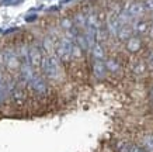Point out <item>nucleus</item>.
<instances>
[{
    "label": "nucleus",
    "instance_id": "obj_4",
    "mask_svg": "<svg viewBox=\"0 0 153 152\" xmlns=\"http://www.w3.org/2000/svg\"><path fill=\"white\" fill-rule=\"evenodd\" d=\"M3 59H4V65L9 69H19L20 68V61L17 54L11 49H7L3 54Z\"/></svg>",
    "mask_w": 153,
    "mask_h": 152
},
{
    "label": "nucleus",
    "instance_id": "obj_19",
    "mask_svg": "<svg viewBox=\"0 0 153 152\" xmlns=\"http://www.w3.org/2000/svg\"><path fill=\"white\" fill-rule=\"evenodd\" d=\"M68 1H72V0H63L62 3H68Z\"/></svg>",
    "mask_w": 153,
    "mask_h": 152
},
{
    "label": "nucleus",
    "instance_id": "obj_1",
    "mask_svg": "<svg viewBox=\"0 0 153 152\" xmlns=\"http://www.w3.org/2000/svg\"><path fill=\"white\" fill-rule=\"evenodd\" d=\"M42 69H44V73L47 75L49 79H58L60 75V68L59 64H58V59L55 56H47L42 59Z\"/></svg>",
    "mask_w": 153,
    "mask_h": 152
},
{
    "label": "nucleus",
    "instance_id": "obj_12",
    "mask_svg": "<svg viewBox=\"0 0 153 152\" xmlns=\"http://www.w3.org/2000/svg\"><path fill=\"white\" fill-rule=\"evenodd\" d=\"M93 55L96 59H101V58H104V49H102V46L98 44V42H96L93 45Z\"/></svg>",
    "mask_w": 153,
    "mask_h": 152
},
{
    "label": "nucleus",
    "instance_id": "obj_18",
    "mask_svg": "<svg viewBox=\"0 0 153 152\" xmlns=\"http://www.w3.org/2000/svg\"><path fill=\"white\" fill-rule=\"evenodd\" d=\"M11 1H13V0H1V4H10V3H11Z\"/></svg>",
    "mask_w": 153,
    "mask_h": 152
},
{
    "label": "nucleus",
    "instance_id": "obj_8",
    "mask_svg": "<svg viewBox=\"0 0 153 152\" xmlns=\"http://www.w3.org/2000/svg\"><path fill=\"white\" fill-rule=\"evenodd\" d=\"M21 75H23V79L27 80V82H30V80L33 79L34 72H33V68H31L30 62H24V64L21 65Z\"/></svg>",
    "mask_w": 153,
    "mask_h": 152
},
{
    "label": "nucleus",
    "instance_id": "obj_3",
    "mask_svg": "<svg viewBox=\"0 0 153 152\" xmlns=\"http://www.w3.org/2000/svg\"><path fill=\"white\" fill-rule=\"evenodd\" d=\"M56 52H58V56L62 58V59H69L72 54H73V42L70 40H60L59 44H58V48H56Z\"/></svg>",
    "mask_w": 153,
    "mask_h": 152
},
{
    "label": "nucleus",
    "instance_id": "obj_13",
    "mask_svg": "<svg viewBox=\"0 0 153 152\" xmlns=\"http://www.w3.org/2000/svg\"><path fill=\"white\" fill-rule=\"evenodd\" d=\"M143 144L146 148H149L150 151H153V135H146L143 139Z\"/></svg>",
    "mask_w": 153,
    "mask_h": 152
},
{
    "label": "nucleus",
    "instance_id": "obj_22",
    "mask_svg": "<svg viewBox=\"0 0 153 152\" xmlns=\"http://www.w3.org/2000/svg\"><path fill=\"white\" fill-rule=\"evenodd\" d=\"M152 96H153V92H152Z\"/></svg>",
    "mask_w": 153,
    "mask_h": 152
},
{
    "label": "nucleus",
    "instance_id": "obj_16",
    "mask_svg": "<svg viewBox=\"0 0 153 152\" xmlns=\"http://www.w3.org/2000/svg\"><path fill=\"white\" fill-rule=\"evenodd\" d=\"M25 20H27L28 23H33V21H35V20H37V14H30V16H27V17H25Z\"/></svg>",
    "mask_w": 153,
    "mask_h": 152
},
{
    "label": "nucleus",
    "instance_id": "obj_20",
    "mask_svg": "<svg viewBox=\"0 0 153 152\" xmlns=\"http://www.w3.org/2000/svg\"><path fill=\"white\" fill-rule=\"evenodd\" d=\"M150 34H152V35H153V27H152V30H150Z\"/></svg>",
    "mask_w": 153,
    "mask_h": 152
},
{
    "label": "nucleus",
    "instance_id": "obj_5",
    "mask_svg": "<svg viewBox=\"0 0 153 152\" xmlns=\"http://www.w3.org/2000/svg\"><path fill=\"white\" fill-rule=\"evenodd\" d=\"M42 54L41 51H39V48L38 46H31L30 48V51H28V62H30V65L31 66H41L42 64Z\"/></svg>",
    "mask_w": 153,
    "mask_h": 152
},
{
    "label": "nucleus",
    "instance_id": "obj_21",
    "mask_svg": "<svg viewBox=\"0 0 153 152\" xmlns=\"http://www.w3.org/2000/svg\"><path fill=\"white\" fill-rule=\"evenodd\" d=\"M0 32H1V28H0Z\"/></svg>",
    "mask_w": 153,
    "mask_h": 152
},
{
    "label": "nucleus",
    "instance_id": "obj_14",
    "mask_svg": "<svg viewBox=\"0 0 153 152\" xmlns=\"http://www.w3.org/2000/svg\"><path fill=\"white\" fill-rule=\"evenodd\" d=\"M6 99V86L3 82H0V104L4 101Z\"/></svg>",
    "mask_w": 153,
    "mask_h": 152
},
{
    "label": "nucleus",
    "instance_id": "obj_7",
    "mask_svg": "<svg viewBox=\"0 0 153 152\" xmlns=\"http://www.w3.org/2000/svg\"><path fill=\"white\" fill-rule=\"evenodd\" d=\"M93 70H94V75L97 76L98 79H102L104 76H105L107 73V68H105V65L102 64L101 61H96L94 62V66H93Z\"/></svg>",
    "mask_w": 153,
    "mask_h": 152
},
{
    "label": "nucleus",
    "instance_id": "obj_2",
    "mask_svg": "<svg viewBox=\"0 0 153 152\" xmlns=\"http://www.w3.org/2000/svg\"><path fill=\"white\" fill-rule=\"evenodd\" d=\"M145 10V6L142 4V3H132V4L128 6V9L122 13V16L120 17V23H125L126 20L129 19H136V17H139V16H142V13H143Z\"/></svg>",
    "mask_w": 153,
    "mask_h": 152
},
{
    "label": "nucleus",
    "instance_id": "obj_15",
    "mask_svg": "<svg viewBox=\"0 0 153 152\" xmlns=\"http://www.w3.org/2000/svg\"><path fill=\"white\" fill-rule=\"evenodd\" d=\"M145 7L148 10H153V0H145Z\"/></svg>",
    "mask_w": 153,
    "mask_h": 152
},
{
    "label": "nucleus",
    "instance_id": "obj_10",
    "mask_svg": "<svg viewBox=\"0 0 153 152\" xmlns=\"http://www.w3.org/2000/svg\"><path fill=\"white\" fill-rule=\"evenodd\" d=\"M126 46H128V49H129L131 52H136V51H139V48H140V40H138V38H129Z\"/></svg>",
    "mask_w": 153,
    "mask_h": 152
},
{
    "label": "nucleus",
    "instance_id": "obj_17",
    "mask_svg": "<svg viewBox=\"0 0 153 152\" xmlns=\"http://www.w3.org/2000/svg\"><path fill=\"white\" fill-rule=\"evenodd\" d=\"M149 68H152L153 69V54L149 56Z\"/></svg>",
    "mask_w": 153,
    "mask_h": 152
},
{
    "label": "nucleus",
    "instance_id": "obj_9",
    "mask_svg": "<svg viewBox=\"0 0 153 152\" xmlns=\"http://www.w3.org/2000/svg\"><path fill=\"white\" fill-rule=\"evenodd\" d=\"M118 152H140L139 148L134 145V144H128V142H124L121 144L120 148H118Z\"/></svg>",
    "mask_w": 153,
    "mask_h": 152
},
{
    "label": "nucleus",
    "instance_id": "obj_11",
    "mask_svg": "<svg viewBox=\"0 0 153 152\" xmlns=\"http://www.w3.org/2000/svg\"><path fill=\"white\" fill-rule=\"evenodd\" d=\"M131 34H132V28L128 27V25H122L121 30L118 31V35H120L121 40H129Z\"/></svg>",
    "mask_w": 153,
    "mask_h": 152
},
{
    "label": "nucleus",
    "instance_id": "obj_6",
    "mask_svg": "<svg viewBox=\"0 0 153 152\" xmlns=\"http://www.w3.org/2000/svg\"><path fill=\"white\" fill-rule=\"evenodd\" d=\"M30 85H31V88L35 90L37 93H45L47 92V85H45V82H44V79L39 78V76H37V75H34L33 79L30 80Z\"/></svg>",
    "mask_w": 153,
    "mask_h": 152
}]
</instances>
